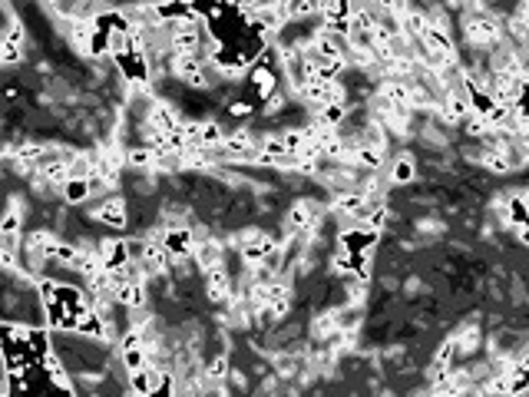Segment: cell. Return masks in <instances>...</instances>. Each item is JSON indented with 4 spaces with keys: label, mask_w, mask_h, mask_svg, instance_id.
<instances>
[{
    "label": "cell",
    "mask_w": 529,
    "mask_h": 397,
    "mask_svg": "<svg viewBox=\"0 0 529 397\" xmlns=\"http://www.w3.org/2000/svg\"><path fill=\"white\" fill-rule=\"evenodd\" d=\"M301 96L308 100V103H315L317 109L324 107H337L341 100H344V90L337 86V80L334 83H328V80H315V83H308L301 90Z\"/></svg>",
    "instance_id": "cell-1"
},
{
    "label": "cell",
    "mask_w": 529,
    "mask_h": 397,
    "mask_svg": "<svg viewBox=\"0 0 529 397\" xmlns=\"http://www.w3.org/2000/svg\"><path fill=\"white\" fill-rule=\"evenodd\" d=\"M196 232L185 229V225H176V229H166L163 232V245H166L169 255L176 259H185V255H196Z\"/></svg>",
    "instance_id": "cell-2"
},
{
    "label": "cell",
    "mask_w": 529,
    "mask_h": 397,
    "mask_svg": "<svg viewBox=\"0 0 529 397\" xmlns=\"http://www.w3.org/2000/svg\"><path fill=\"white\" fill-rule=\"evenodd\" d=\"M467 33H470L473 44H496L503 27H499L490 14H473L470 17V24H467Z\"/></svg>",
    "instance_id": "cell-3"
},
{
    "label": "cell",
    "mask_w": 529,
    "mask_h": 397,
    "mask_svg": "<svg viewBox=\"0 0 529 397\" xmlns=\"http://www.w3.org/2000/svg\"><path fill=\"white\" fill-rule=\"evenodd\" d=\"M378 245V232L371 229H354L348 235H341V252L344 255H367V248Z\"/></svg>",
    "instance_id": "cell-4"
},
{
    "label": "cell",
    "mask_w": 529,
    "mask_h": 397,
    "mask_svg": "<svg viewBox=\"0 0 529 397\" xmlns=\"http://www.w3.org/2000/svg\"><path fill=\"white\" fill-rule=\"evenodd\" d=\"M93 219H100L106 225H113V229H126V202L122 198H106L103 205H96L93 209Z\"/></svg>",
    "instance_id": "cell-5"
},
{
    "label": "cell",
    "mask_w": 529,
    "mask_h": 397,
    "mask_svg": "<svg viewBox=\"0 0 529 397\" xmlns=\"http://www.w3.org/2000/svg\"><path fill=\"white\" fill-rule=\"evenodd\" d=\"M423 46H430V50H437L440 57H447V60L454 63L456 60V50H454V40L447 37V33L440 30V27H427V33L420 37Z\"/></svg>",
    "instance_id": "cell-6"
},
{
    "label": "cell",
    "mask_w": 529,
    "mask_h": 397,
    "mask_svg": "<svg viewBox=\"0 0 529 397\" xmlns=\"http://www.w3.org/2000/svg\"><path fill=\"white\" fill-rule=\"evenodd\" d=\"M315 212H317L315 202H298V205H291V212H288V219H285V229L288 232H301L304 225L315 222Z\"/></svg>",
    "instance_id": "cell-7"
},
{
    "label": "cell",
    "mask_w": 529,
    "mask_h": 397,
    "mask_svg": "<svg viewBox=\"0 0 529 397\" xmlns=\"http://www.w3.org/2000/svg\"><path fill=\"white\" fill-rule=\"evenodd\" d=\"M272 252H275V242L268 239V235H261L258 242H245L242 245V261H248V265H261V261H268Z\"/></svg>",
    "instance_id": "cell-8"
},
{
    "label": "cell",
    "mask_w": 529,
    "mask_h": 397,
    "mask_svg": "<svg viewBox=\"0 0 529 397\" xmlns=\"http://www.w3.org/2000/svg\"><path fill=\"white\" fill-rule=\"evenodd\" d=\"M205 288H209V298H225L228 288H232V278H228V272L222 268V265H215V268H209V275H205Z\"/></svg>",
    "instance_id": "cell-9"
},
{
    "label": "cell",
    "mask_w": 529,
    "mask_h": 397,
    "mask_svg": "<svg viewBox=\"0 0 529 397\" xmlns=\"http://www.w3.org/2000/svg\"><path fill=\"white\" fill-rule=\"evenodd\" d=\"M367 205L364 192H344V196L334 198V212H348V215H361V209Z\"/></svg>",
    "instance_id": "cell-10"
},
{
    "label": "cell",
    "mask_w": 529,
    "mask_h": 397,
    "mask_svg": "<svg viewBox=\"0 0 529 397\" xmlns=\"http://www.w3.org/2000/svg\"><path fill=\"white\" fill-rule=\"evenodd\" d=\"M126 166H133V169L156 166V153H152V146H136V149H126Z\"/></svg>",
    "instance_id": "cell-11"
},
{
    "label": "cell",
    "mask_w": 529,
    "mask_h": 397,
    "mask_svg": "<svg viewBox=\"0 0 529 397\" xmlns=\"http://www.w3.org/2000/svg\"><path fill=\"white\" fill-rule=\"evenodd\" d=\"M63 198H66L70 205L86 202V198H90V183H86V179H70V183L63 185Z\"/></svg>",
    "instance_id": "cell-12"
},
{
    "label": "cell",
    "mask_w": 529,
    "mask_h": 397,
    "mask_svg": "<svg viewBox=\"0 0 529 397\" xmlns=\"http://www.w3.org/2000/svg\"><path fill=\"white\" fill-rule=\"evenodd\" d=\"M337 122H344V107H341V103H337V107L317 109V120H315L317 129H334Z\"/></svg>",
    "instance_id": "cell-13"
},
{
    "label": "cell",
    "mask_w": 529,
    "mask_h": 397,
    "mask_svg": "<svg viewBox=\"0 0 529 397\" xmlns=\"http://www.w3.org/2000/svg\"><path fill=\"white\" fill-rule=\"evenodd\" d=\"M252 80H255V90H258L261 100H268V96L275 93V73L268 70V66H258L255 73H252Z\"/></svg>",
    "instance_id": "cell-14"
},
{
    "label": "cell",
    "mask_w": 529,
    "mask_h": 397,
    "mask_svg": "<svg viewBox=\"0 0 529 397\" xmlns=\"http://www.w3.org/2000/svg\"><path fill=\"white\" fill-rule=\"evenodd\" d=\"M24 60V46L20 44H10V40H0V63L14 66V63Z\"/></svg>",
    "instance_id": "cell-15"
},
{
    "label": "cell",
    "mask_w": 529,
    "mask_h": 397,
    "mask_svg": "<svg viewBox=\"0 0 529 397\" xmlns=\"http://www.w3.org/2000/svg\"><path fill=\"white\" fill-rule=\"evenodd\" d=\"M354 163H361L367 169H380V149H371V146H361V149H354Z\"/></svg>",
    "instance_id": "cell-16"
},
{
    "label": "cell",
    "mask_w": 529,
    "mask_h": 397,
    "mask_svg": "<svg viewBox=\"0 0 529 397\" xmlns=\"http://www.w3.org/2000/svg\"><path fill=\"white\" fill-rule=\"evenodd\" d=\"M391 176H393V183H414V163H410L407 156L397 159L393 169H391Z\"/></svg>",
    "instance_id": "cell-17"
},
{
    "label": "cell",
    "mask_w": 529,
    "mask_h": 397,
    "mask_svg": "<svg viewBox=\"0 0 529 397\" xmlns=\"http://www.w3.org/2000/svg\"><path fill=\"white\" fill-rule=\"evenodd\" d=\"M0 235H20V212L17 209H10L0 219Z\"/></svg>",
    "instance_id": "cell-18"
},
{
    "label": "cell",
    "mask_w": 529,
    "mask_h": 397,
    "mask_svg": "<svg viewBox=\"0 0 529 397\" xmlns=\"http://www.w3.org/2000/svg\"><path fill=\"white\" fill-rule=\"evenodd\" d=\"M225 371H228V361H225V358H215V361L209 364V378L222 381V378H225Z\"/></svg>",
    "instance_id": "cell-19"
},
{
    "label": "cell",
    "mask_w": 529,
    "mask_h": 397,
    "mask_svg": "<svg viewBox=\"0 0 529 397\" xmlns=\"http://www.w3.org/2000/svg\"><path fill=\"white\" fill-rule=\"evenodd\" d=\"M232 116H248V107H245V103H232Z\"/></svg>",
    "instance_id": "cell-20"
}]
</instances>
